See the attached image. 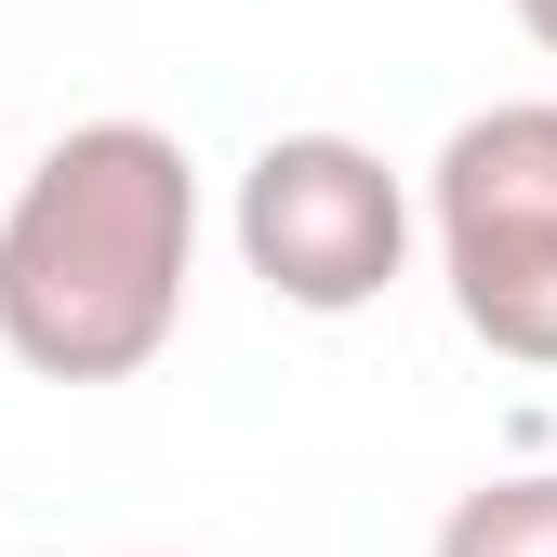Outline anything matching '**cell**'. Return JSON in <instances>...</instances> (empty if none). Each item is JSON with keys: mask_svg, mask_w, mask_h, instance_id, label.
<instances>
[{"mask_svg": "<svg viewBox=\"0 0 557 557\" xmlns=\"http://www.w3.org/2000/svg\"><path fill=\"white\" fill-rule=\"evenodd\" d=\"M438 557H557V465H505L478 492H451Z\"/></svg>", "mask_w": 557, "mask_h": 557, "instance_id": "obj_4", "label": "cell"}, {"mask_svg": "<svg viewBox=\"0 0 557 557\" xmlns=\"http://www.w3.org/2000/svg\"><path fill=\"white\" fill-rule=\"evenodd\" d=\"M199 160L160 120H81L0 199V345L40 385H133L186 319Z\"/></svg>", "mask_w": 557, "mask_h": 557, "instance_id": "obj_1", "label": "cell"}, {"mask_svg": "<svg viewBox=\"0 0 557 557\" xmlns=\"http://www.w3.org/2000/svg\"><path fill=\"white\" fill-rule=\"evenodd\" d=\"M425 226L451 319L518 372H557V94H505L451 120V147L425 173Z\"/></svg>", "mask_w": 557, "mask_h": 557, "instance_id": "obj_2", "label": "cell"}, {"mask_svg": "<svg viewBox=\"0 0 557 557\" xmlns=\"http://www.w3.org/2000/svg\"><path fill=\"white\" fill-rule=\"evenodd\" d=\"M518 27H531V40H544V53H557V0H518Z\"/></svg>", "mask_w": 557, "mask_h": 557, "instance_id": "obj_5", "label": "cell"}, {"mask_svg": "<svg viewBox=\"0 0 557 557\" xmlns=\"http://www.w3.org/2000/svg\"><path fill=\"white\" fill-rule=\"evenodd\" d=\"M226 226H239V265L293 319H359L411 265V186L359 133H265L239 199H226Z\"/></svg>", "mask_w": 557, "mask_h": 557, "instance_id": "obj_3", "label": "cell"}]
</instances>
